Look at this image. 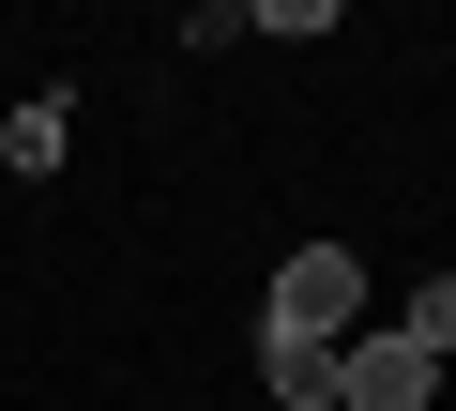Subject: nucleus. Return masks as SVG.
<instances>
[{"label": "nucleus", "mask_w": 456, "mask_h": 411, "mask_svg": "<svg viewBox=\"0 0 456 411\" xmlns=\"http://www.w3.org/2000/svg\"><path fill=\"white\" fill-rule=\"evenodd\" d=\"M259 335H305V350H350V335H365V259H350V244H289V275H274Z\"/></svg>", "instance_id": "nucleus-1"}, {"label": "nucleus", "mask_w": 456, "mask_h": 411, "mask_svg": "<svg viewBox=\"0 0 456 411\" xmlns=\"http://www.w3.org/2000/svg\"><path fill=\"white\" fill-rule=\"evenodd\" d=\"M426 396H441V366H426L395 320H365V335L335 350V411H426Z\"/></svg>", "instance_id": "nucleus-2"}, {"label": "nucleus", "mask_w": 456, "mask_h": 411, "mask_svg": "<svg viewBox=\"0 0 456 411\" xmlns=\"http://www.w3.org/2000/svg\"><path fill=\"white\" fill-rule=\"evenodd\" d=\"M259 396H274V411H335V350H305V335H259Z\"/></svg>", "instance_id": "nucleus-3"}, {"label": "nucleus", "mask_w": 456, "mask_h": 411, "mask_svg": "<svg viewBox=\"0 0 456 411\" xmlns=\"http://www.w3.org/2000/svg\"><path fill=\"white\" fill-rule=\"evenodd\" d=\"M395 335H411V350H426V366H441V350H456V275H426V290H411V305H395Z\"/></svg>", "instance_id": "nucleus-4"}]
</instances>
